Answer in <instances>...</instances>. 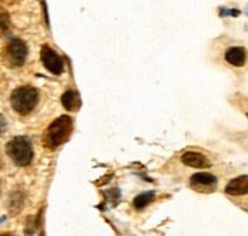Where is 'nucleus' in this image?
I'll list each match as a JSON object with an SVG mask.
<instances>
[{
  "mask_svg": "<svg viewBox=\"0 0 248 236\" xmlns=\"http://www.w3.org/2000/svg\"><path fill=\"white\" fill-rule=\"evenodd\" d=\"M73 130V121L70 116L62 115L56 119L47 127L44 135L45 145L50 149H56L69 138Z\"/></svg>",
  "mask_w": 248,
  "mask_h": 236,
  "instance_id": "nucleus-1",
  "label": "nucleus"
},
{
  "mask_svg": "<svg viewBox=\"0 0 248 236\" xmlns=\"http://www.w3.org/2000/svg\"><path fill=\"white\" fill-rule=\"evenodd\" d=\"M11 106L16 113L27 115L36 107L39 102V92L33 86H21L11 94Z\"/></svg>",
  "mask_w": 248,
  "mask_h": 236,
  "instance_id": "nucleus-2",
  "label": "nucleus"
},
{
  "mask_svg": "<svg viewBox=\"0 0 248 236\" xmlns=\"http://www.w3.org/2000/svg\"><path fill=\"white\" fill-rule=\"evenodd\" d=\"M6 153L10 159L21 167L28 166L34 157L31 141L24 136H18L7 142Z\"/></svg>",
  "mask_w": 248,
  "mask_h": 236,
  "instance_id": "nucleus-3",
  "label": "nucleus"
},
{
  "mask_svg": "<svg viewBox=\"0 0 248 236\" xmlns=\"http://www.w3.org/2000/svg\"><path fill=\"white\" fill-rule=\"evenodd\" d=\"M28 48L21 39H11L4 48V60L10 67H21L26 62Z\"/></svg>",
  "mask_w": 248,
  "mask_h": 236,
  "instance_id": "nucleus-4",
  "label": "nucleus"
},
{
  "mask_svg": "<svg viewBox=\"0 0 248 236\" xmlns=\"http://www.w3.org/2000/svg\"><path fill=\"white\" fill-rule=\"evenodd\" d=\"M41 61H43V64L46 69L50 73H52L53 75H61L64 70V62H63L62 57L58 55L57 52L52 50L50 46L44 45L41 47L40 52Z\"/></svg>",
  "mask_w": 248,
  "mask_h": 236,
  "instance_id": "nucleus-5",
  "label": "nucleus"
},
{
  "mask_svg": "<svg viewBox=\"0 0 248 236\" xmlns=\"http://www.w3.org/2000/svg\"><path fill=\"white\" fill-rule=\"evenodd\" d=\"M191 188L201 193H210L217 188V178L213 174L206 173H195L190 178Z\"/></svg>",
  "mask_w": 248,
  "mask_h": 236,
  "instance_id": "nucleus-6",
  "label": "nucleus"
},
{
  "mask_svg": "<svg viewBox=\"0 0 248 236\" xmlns=\"http://www.w3.org/2000/svg\"><path fill=\"white\" fill-rule=\"evenodd\" d=\"M182 162L189 167L194 169H208L211 166L210 161L205 155L196 152H186L182 155Z\"/></svg>",
  "mask_w": 248,
  "mask_h": 236,
  "instance_id": "nucleus-7",
  "label": "nucleus"
},
{
  "mask_svg": "<svg viewBox=\"0 0 248 236\" xmlns=\"http://www.w3.org/2000/svg\"><path fill=\"white\" fill-rule=\"evenodd\" d=\"M225 193L232 196H241L248 194V176L236 177L228 183Z\"/></svg>",
  "mask_w": 248,
  "mask_h": 236,
  "instance_id": "nucleus-8",
  "label": "nucleus"
},
{
  "mask_svg": "<svg viewBox=\"0 0 248 236\" xmlns=\"http://www.w3.org/2000/svg\"><path fill=\"white\" fill-rule=\"evenodd\" d=\"M26 203V194L22 190H15L10 194L9 203H7V211L10 216H17L23 210Z\"/></svg>",
  "mask_w": 248,
  "mask_h": 236,
  "instance_id": "nucleus-9",
  "label": "nucleus"
},
{
  "mask_svg": "<svg viewBox=\"0 0 248 236\" xmlns=\"http://www.w3.org/2000/svg\"><path fill=\"white\" fill-rule=\"evenodd\" d=\"M225 60L228 63L235 67H242L246 61V52H245L244 47L240 46H234V47L228 48L225 52Z\"/></svg>",
  "mask_w": 248,
  "mask_h": 236,
  "instance_id": "nucleus-10",
  "label": "nucleus"
},
{
  "mask_svg": "<svg viewBox=\"0 0 248 236\" xmlns=\"http://www.w3.org/2000/svg\"><path fill=\"white\" fill-rule=\"evenodd\" d=\"M62 104L67 110H77L80 106V98L78 92H75L74 90H68L67 92H64L62 96Z\"/></svg>",
  "mask_w": 248,
  "mask_h": 236,
  "instance_id": "nucleus-11",
  "label": "nucleus"
},
{
  "mask_svg": "<svg viewBox=\"0 0 248 236\" xmlns=\"http://www.w3.org/2000/svg\"><path fill=\"white\" fill-rule=\"evenodd\" d=\"M155 199L154 191H145V193L140 194L137 198L133 200V206H135L137 210H143L144 207H147L150 203Z\"/></svg>",
  "mask_w": 248,
  "mask_h": 236,
  "instance_id": "nucleus-12",
  "label": "nucleus"
},
{
  "mask_svg": "<svg viewBox=\"0 0 248 236\" xmlns=\"http://www.w3.org/2000/svg\"><path fill=\"white\" fill-rule=\"evenodd\" d=\"M10 16L4 9H0V36H5L10 31Z\"/></svg>",
  "mask_w": 248,
  "mask_h": 236,
  "instance_id": "nucleus-13",
  "label": "nucleus"
},
{
  "mask_svg": "<svg viewBox=\"0 0 248 236\" xmlns=\"http://www.w3.org/2000/svg\"><path fill=\"white\" fill-rule=\"evenodd\" d=\"M35 233V223H34L33 217L27 218L26 228H24V235L26 236H33Z\"/></svg>",
  "mask_w": 248,
  "mask_h": 236,
  "instance_id": "nucleus-14",
  "label": "nucleus"
},
{
  "mask_svg": "<svg viewBox=\"0 0 248 236\" xmlns=\"http://www.w3.org/2000/svg\"><path fill=\"white\" fill-rule=\"evenodd\" d=\"M6 126H7L6 120H5L4 116L0 114V137H1V136L5 133V131H6Z\"/></svg>",
  "mask_w": 248,
  "mask_h": 236,
  "instance_id": "nucleus-15",
  "label": "nucleus"
},
{
  "mask_svg": "<svg viewBox=\"0 0 248 236\" xmlns=\"http://www.w3.org/2000/svg\"><path fill=\"white\" fill-rule=\"evenodd\" d=\"M0 236H16V235L11 234V233H1V234H0Z\"/></svg>",
  "mask_w": 248,
  "mask_h": 236,
  "instance_id": "nucleus-16",
  "label": "nucleus"
},
{
  "mask_svg": "<svg viewBox=\"0 0 248 236\" xmlns=\"http://www.w3.org/2000/svg\"><path fill=\"white\" fill-rule=\"evenodd\" d=\"M2 167V161H1V159H0V169H1Z\"/></svg>",
  "mask_w": 248,
  "mask_h": 236,
  "instance_id": "nucleus-17",
  "label": "nucleus"
},
{
  "mask_svg": "<svg viewBox=\"0 0 248 236\" xmlns=\"http://www.w3.org/2000/svg\"><path fill=\"white\" fill-rule=\"evenodd\" d=\"M0 193H1V184H0Z\"/></svg>",
  "mask_w": 248,
  "mask_h": 236,
  "instance_id": "nucleus-18",
  "label": "nucleus"
},
{
  "mask_svg": "<svg viewBox=\"0 0 248 236\" xmlns=\"http://www.w3.org/2000/svg\"><path fill=\"white\" fill-rule=\"evenodd\" d=\"M41 236H44V234H43V235H41Z\"/></svg>",
  "mask_w": 248,
  "mask_h": 236,
  "instance_id": "nucleus-19",
  "label": "nucleus"
}]
</instances>
